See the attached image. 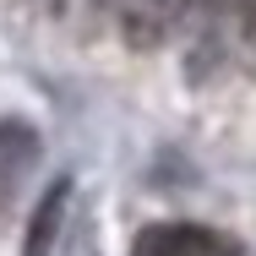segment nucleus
Masks as SVG:
<instances>
[{
    "instance_id": "7ed1b4c3",
    "label": "nucleus",
    "mask_w": 256,
    "mask_h": 256,
    "mask_svg": "<svg viewBox=\"0 0 256 256\" xmlns=\"http://www.w3.org/2000/svg\"><path fill=\"white\" fill-rule=\"evenodd\" d=\"M33 148H38V142H33V131H28L22 120H0V158H6V164H28Z\"/></svg>"
},
{
    "instance_id": "f257e3e1",
    "label": "nucleus",
    "mask_w": 256,
    "mask_h": 256,
    "mask_svg": "<svg viewBox=\"0 0 256 256\" xmlns=\"http://www.w3.org/2000/svg\"><path fill=\"white\" fill-rule=\"evenodd\" d=\"M136 256H218V240L196 224H158L142 234Z\"/></svg>"
},
{
    "instance_id": "f03ea898",
    "label": "nucleus",
    "mask_w": 256,
    "mask_h": 256,
    "mask_svg": "<svg viewBox=\"0 0 256 256\" xmlns=\"http://www.w3.org/2000/svg\"><path fill=\"white\" fill-rule=\"evenodd\" d=\"M66 202H71V180H54L44 191V202H38V212H33V224H28V251L22 256H54L60 224H66Z\"/></svg>"
}]
</instances>
